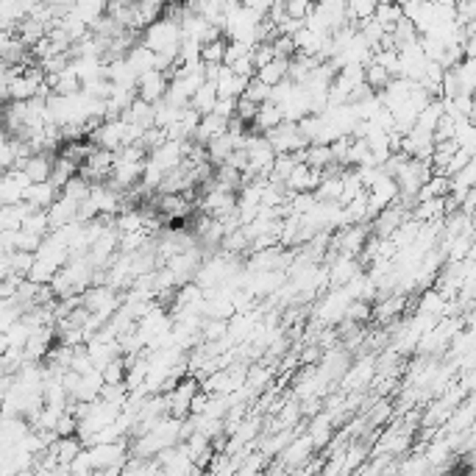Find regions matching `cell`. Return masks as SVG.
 I'll return each mask as SVG.
<instances>
[{
    "mask_svg": "<svg viewBox=\"0 0 476 476\" xmlns=\"http://www.w3.org/2000/svg\"><path fill=\"white\" fill-rule=\"evenodd\" d=\"M31 187V181H28V176L23 173V170H6L3 176H0V206H17V203H23V195L26 190Z\"/></svg>",
    "mask_w": 476,
    "mask_h": 476,
    "instance_id": "cell-1",
    "label": "cell"
},
{
    "mask_svg": "<svg viewBox=\"0 0 476 476\" xmlns=\"http://www.w3.org/2000/svg\"><path fill=\"white\" fill-rule=\"evenodd\" d=\"M167 92V75L164 73H159V70H151V73H145V75H139L137 78V97L139 100H145V103H159L162 97Z\"/></svg>",
    "mask_w": 476,
    "mask_h": 476,
    "instance_id": "cell-2",
    "label": "cell"
},
{
    "mask_svg": "<svg viewBox=\"0 0 476 476\" xmlns=\"http://www.w3.org/2000/svg\"><path fill=\"white\" fill-rule=\"evenodd\" d=\"M56 198H59V190H56L51 181H42V184H31V187L26 190L23 203H28L33 212H48Z\"/></svg>",
    "mask_w": 476,
    "mask_h": 476,
    "instance_id": "cell-3",
    "label": "cell"
},
{
    "mask_svg": "<svg viewBox=\"0 0 476 476\" xmlns=\"http://www.w3.org/2000/svg\"><path fill=\"white\" fill-rule=\"evenodd\" d=\"M51 167H53V159L48 157V154H33L23 162V173L28 176V181L31 184H42V181H48L51 179Z\"/></svg>",
    "mask_w": 476,
    "mask_h": 476,
    "instance_id": "cell-4",
    "label": "cell"
},
{
    "mask_svg": "<svg viewBox=\"0 0 476 476\" xmlns=\"http://www.w3.org/2000/svg\"><path fill=\"white\" fill-rule=\"evenodd\" d=\"M128 64V70L139 78V75H145V73H151V70H157L154 64H157V56L148 51V48H142V45H134V48H128V53L123 56Z\"/></svg>",
    "mask_w": 476,
    "mask_h": 476,
    "instance_id": "cell-5",
    "label": "cell"
},
{
    "mask_svg": "<svg viewBox=\"0 0 476 476\" xmlns=\"http://www.w3.org/2000/svg\"><path fill=\"white\" fill-rule=\"evenodd\" d=\"M215 100H218V90H215V84H203L201 90H195V95L190 97V106L195 115H201V117H206V115H212V109H215Z\"/></svg>",
    "mask_w": 476,
    "mask_h": 476,
    "instance_id": "cell-6",
    "label": "cell"
},
{
    "mask_svg": "<svg viewBox=\"0 0 476 476\" xmlns=\"http://www.w3.org/2000/svg\"><path fill=\"white\" fill-rule=\"evenodd\" d=\"M279 123H282V112H279V106H276V103H262V106L256 109V117L251 126L256 128V134H268V131H273Z\"/></svg>",
    "mask_w": 476,
    "mask_h": 476,
    "instance_id": "cell-7",
    "label": "cell"
},
{
    "mask_svg": "<svg viewBox=\"0 0 476 476\" xmlns=\"http://www.w3.org/2000/svg\"><path fill=\"white\" fill-rule=\"evenodd\" d=\"M287 67H290V59H273V62L268 64V67L256 70L254 78H256V81H262L265 87H276L279 81H285V78H287Z\"/></svg>",
    "mask_w": 476,
    "mask_h": 476,
    "instance_id": "cell-8",
    "label": "cell"
},
{
    "mask_svg": "<svg viewBox=\"0 0 476 476\" xmlns=\"http://www.w3.org/2000/svg\"><path fill=\"white\" fill-rule=\"evenodd\" d=\"M310 451H312V440H310V435H304L301 440H292V443H290V448L282 454V462H285V465H298V462L307 460Z\"/></svg>",
    "mask_w": 476,
    "mask_h": 476,
    "instance_id": "cell-9",
    "label": "cell"
},
{
    "mask_svg": "<svg viewBox=\"0 0 476 476\" xmlns=\"http://www.w3.org/2000/svg\"><path fill=\"white\" fill-rule=\"evenodd\" d=\"M398 20H404L401 6H376V11H374V23H379L387 33L393 31V26H396Z\"/></svg>",
    "mask_w": 476,
    "mask_h": 476,
    "instance_id": "cell-10",
    "label": "cell"
},
{
    "mask_svg": "<svg viewBox=\"0 0 476 476\" xmlns=\"http://www.w3.org/2000/svg\"><path fill=\"white\" fill-rule=\"evenodd\" d=\"M162 212H164V218H181V215H187L190 212V203H187V198H181V195H162Z\"/></svg>",
    "mask_w": 476,
    "mask_h": 476,
    "instance_id": "cell-11",
    "label": "cell"
},
{
    "mask_svg": "<svg viewBox=\"0 0 476 476\" xmlns=\"http://www.w3.org/2000/svg\"><path fill=\"white\" fill-rule=\"evenodd\" d=\"M126 362L123 359H112L103 371H100V379H103V384H123L126 381Z\"/></svg>",
    "mask_w": 476,
    "mask_h": 476,
    "instance_id": "cell-12",
    "label": "cell"
},
{
    "mask_svg": "<svg viewBox=\"0 0 476 476\" xmlns=\"http://www.w3.org/2000/svg\"><path fill=\"white\" fill-rule=\"evenodd\" d=\"M226 45H228V42H223V39H215V42L203 45V48H201V62L203 64H223Z\"/></svg>",
    "mask_w": 476,
    "mask_h": 476,
    "instance_id": "cell-13",
    "label": "cell"
},
{
    "mask_svg": "<svg viewBox=\"0 0 476 476\" xmlns=\"http://www.w3.org/2000/svg\"><path fill=\"white\" fill-rule=\"evenodd\" d=\"M404 307H407V298H404V295H393L390 301H384V304L376 307V317H379V320H390V317L398 315Z\"/></svg>",
    "mask_w": 476,
    "mask_h": 476,
    "instance_id": "cell-14",
    "label": "cell"
},
{
    "mask_svg": "<svg viewBox=\"0 0 476 476\" xmlns=\"http://www.w3.org/2000/svg\"><path fill=\"white\" fill-rule=\"evenodd\" d=\"M243 97H248L251 103L262 106V103H268V97H270V87H265L262 81L251 78V81H248V87H245V92H243Z\"/></svg>",
    "mask_w": 476,
    "mask_h": 476,
    "instance_id": "cell-15",
    "label": "cell"
},
{
    "mask_svg": "<svg viewBox=\"0 0 476 476\" xmlns=\"http://www.w3.org/2000/svg\"><path fill=\"white\" fill-rule=\"evenodd\" d=\"M248 56H251V48H248V45H243V42H231V45H226L223 64L228 67V64L240 62V59H248Z\"/></svg>",
    "mask_w": 476,
    "mask_h": 476,
    "instance_id": "cell-16",
    "label": "cell"
},
{
    "mask_svg": "<svg viewBox=\"0 0 476 476\" xmlns=\"http://www.w3.org/2000/svg\"><path fill=\"white\" fill-rule=\"evenodd\" d=\"M343 317H349V323L368 320V317H371V304H365V301H351L349 307H346V315Z\"/></svg>",
    "mask_w": 476,
    "mask_h": 476,
    "instance_id": "cell-17",
    "label": "cell"
},
{
    "mask_svg": "<svg viewBox=\"0 0 476 476\" xmlns=\"http://www.w3.org/2000/svg\"><path fill=\"white\" fill-rule=\"evenodd\" d=\"M234 106H237V97H218L212 115H218L223 120H231L234 117Z\"/></svg>",
    "mask_w": 476,
    "mask_h": 476,
    "instance_id": "cell-18",
    "label": "cell"
},
{
    "mask_svg": "<svg viewBox=\"0 0 476 476\" xmlns=\"http://www.w3.org/2000/svg\"><path fill=\"white\" fill-rule=\"evenodd\" d=\"M206 401H209V396H206V393H195L187 413H192V415H198V418H201V415L206 413Z\"/></svg>",
    "mask_w": 476,
    "mask_h": 476,
    "instance_id": "cell-19",
    "label": "cell"
},
{
    "mask_svg": "<svg viewBox=\"0 0 476 476\" xmlns=\"http://www.w3.org/2000/svg\"><path fill=\"white\" fill-rule=\"evenodd\" d=\"M317 354H320V346H312V349L304 351V356H301V362H315Z\"/></svg>",
    "mask_w": 476,
    "mask_h": 476,
    "instance_id": "cell-20",
    "label": "cell"
}]
</instances>
